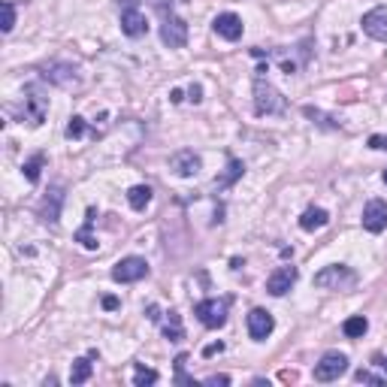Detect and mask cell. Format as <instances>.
<instances>
[{
  "label": "cell",
  "instance_id": "obj_28",
  "mask_svg": "<svg viewBox=\"0 0 387 387\" xmlns=\"http://www.w3.org/2000/svg\"><path fill=\"white\" fill-rule=\"evenodd\" d=\"M185 363H188V354H179V357H176V382L191 387V384H194V378H188V375H185Z\"/></svg>",
  "mask_w": 387,
  "mask_h": 387
},
{
  "label": "cell",
  "instance_id": "obj_14",
  "mask_svg": "<svg viewBox=\"0 0 387 387\" xmlns=\"http://www.w3.org/2000/svg\"><path fill=\"white\" fill-rule=\"evenodd\" d=\"M215 34L221 36V40H227V43H236L242 36V19L236 12H221L215 19Z\"/></svg>",
  "mask_w": 387,
  "mask_h": 387
},
{
  "label": "cell",
  "instance_id": "obj_19",
  "mask_svg": "<svg viewBox=\"0 0 387 387\" xmlns=\"http://www.w3.org/2000/svg\"><path fill=\"white\" fill-rule=\"evenodd\" d=\"M164 336L170 339V342H181V339H185V327H181V315L179 312H166Z\"/></svg>",
  "mask_w": 387,
  "mask_h": 387
},
{
  "label": "cell",
  "instance_id": "obj_20",
  "mask_svg": "<svg viewBox=\"0 0 387 387\" xmlns=\"http://www.w3.org/2000/svg\"><path fill=\"white\" fill-rule=\"evenodd\" d=\"M242 173H245V164H242V161H236V157H230V164H227V173H224L221 179H215V188H218V191H224V188H230L233 181H236V179L242 176Z\"/></svg>",
  "mask_w": 387,
  "mask_h": 387
},
{
  "label": "cell",
  "instance_id": "obj_1",
  "mask_svg": "<svg viewBox=\"0 0 387 387\" xmlns=\"http://www.w3.org/2000/svg\"><path fill=\"white\" fill-rule=\"evenodd\" d=\"M263 73L267 70H257V76H254V109H257V115H278V112H285V100L263 79Z\"/></svg>",
  "mask_w": 387,
  "mask_h": 387
},
{
  "label": "cell",
  "instance_id": "obj_30",
  "mask_svg": "<svg viewBox=\"0 0 387 387\" xmlns=\"http://www.w3.org/2000/svg\"><path fill=\"white\" fill-rule=\"evenodd\" d=\"M369 148H375V151H387V136H382V133L369 136Z\"/></svg>",
  "mask_w": 387,
  "mask_h": 387
},
{
  "label": "cell",
  "instance_id": "obj_26",
  "mask_svg": "<svg viewBox=\"0 0 387 387\" xmlns=\"http://www.w3.org/2000/svg\"><path fill=\"white\" fill-rule=\"evenodd\" d=\"M82 133H85V118L73 115V118H70V124H67V140H79Z\"/></svg>",
  "mask_w": 387,
  "mask_h": 387
},
{
  "label": "cell",
  "instance_id": "obj_16",
  "mask_svg": "<svg viewBox=\"0 0 387 387\" xmlns=\"http://www.w3.org/2000/svg\"><path fill=\"white\" fill-rule=\"evenodd\" d=\"M45 79H52V82H58V85H64V88H70V85H76V70L70 64H52V67H45Z\"/></svg>",
  "mask_w": 387,
  "mask_h": 387
},
{
  "label": "cell",
  "instance_id": "obj_36",
  "mask_svg": "<svg viewBox=\"0 0 387 387\" xmlns=\"http://www.w3.org/2000/svg\"><path fill=\"white\" fill-rule=\"evenodd\" d=\"M218 351H224V345H221V342H215V345H209V348H206V351H203V354H206V357H212V354H218Z\"/></svg>",
  "mask_w": 387,
  "mask_h": 387
},
{
  "label": "cell",
  "instance_id": "obj_2",
  "mask_svg": "<svg viewBox=\"0 0 387 387\" xmlns=\"http://www.w3.org/2000/svg\"><path fill=\"white\" fill-rule=\"evenodd\" d=\"M357 285V272L345 263H333V267H324L315 276V287H324V291H351Z\"/></svg>",
  "mask_w": 387,
  "mask_h": 387
},
{
  "label": "cell",
  "instance_id": "obj_3",
  "mask_svg": "<svg viewBox=\"0 0 387 387\" xmlns=\"http://www.w3.org/2000/svg\"><path fill=\"white\" fill-rule=\"evenodd\" d=\"M227 312H230V300H200L194 306V315L200 318V324L203 327H209V330H218V327H224L227 324Z\"/></svg>",
  "mask_w": 387,
  "mask_h": 387
},
{
  "label": "cell",
  "instance_id": "obj_18",
  "mask_svg": "<svg viewBox=\"0 0 387 387\" xmlns=\"http://www.w3.org/2000/svg\"><path fill=\"white\" fill-rule=\"evenodd\" d=\"M94 218H97V209L91 206L88 215H85V227L76 233V242H82V248H88V252H94V248H97V239H94V233H91V227H94Z\"/></svg>",
  "mask_w": 387,
  "mask_h": 387
},
{
  "label": "cell",
  "instance_id": "obj_38",
  "mask_svg": "<svg viewBox=\"0 0 387 387\" xmlns=\"http://www.w3.org/2000/svg\"><path fill=\"white\" fill-rule=\"evenodd\" d=\"M384 185H387V170H384Z\"/></svg>",
  "mask_w": 387,
  "mask_h": 387
},
{
  "label": "cell",
  "instance_id": "obj_35",
  "mask_svg": "<svg viewBox=\"0 0 387 387\" xmlns=\"http://www.w3.org/2000/svg\"><path fill=\"white\" fill-rule=\"evenodd\" d=\"M103 309H109V312L118 309V297H103Z\"/></svg>",
  "mask_w": 387,
  "mask_h": 387
},
{
  "label": "cell",
  "instance_id": "obj_22",
  "mask_svg": "<svg viewBox=\"0 0 387 387\" xmlns=\"http://www.w3.org/2000/svg\"><path fill=\"white\" fill-rule=\"evenodd\" d=\"M127 203H131L136 212H142L151 203V188L148 185H133L131 191H127Z\"/></svg>",
  "mask_w": 387,
  "mask_h": 387
},
{
  "label": "cell",
  "instance_id": "obj_4",
  "mask_svg": "<svg viewBox=\"0 0 387 387\" xmlns=\"http://www.w3.org/2000/svg\"><path fill=\"white\" fill-rule=\"evenodd\" d=\"M121 30L127 36H142L148 30L146 15L140 12V0H121Z\"/></svg>",
  "mask_w": 387,
  "mask_h": 387
},
{
  "label": "cell",
  "instance_id": "obj_6",
  "mask_svg": "<svg viewBox=\"0 0 387 387\" xmlns=\"http://www.w3.org/2000/svg\"><path fill=\"white\" fill-rule=\"evenodd\" d=\"M148 276V263L142 261V257H124V261L115 263V269H112V278H115L118 285H131V282H140V278Z\"/></svg>",
  "mask_w": 387,
  "mask_h": 387
},
{
  "label": "cell",
  "instance_id": "obj_21",
  "mask_svg": "<svg viewBox=\"0 0 387 387\" xmlns=\"http://www.w3.org/2000/svg\"><path fill=\"white\" fill-rule=\"evenodd\" d=\"M94 357V354H91ZM91 357H79V360H73V366H70V382L73 384H85L91 373H94V366H91Z\"/></svg>",
  "mask_w": 387,
  "mask_h": 387
},
{
  "label": "cell",
  "instance_id": "obj_23",
  "mask_svg": "<svg viewBox=\"0 0 387 387\" xmlns=\"http://www.w3.org/2000/svg\"><path fill=\"white\" fill-rule=\"evenodd\" d=\"M366 330H369V321L363 315H354V318H348V321L342 324V333L348 339H360Z\"/></svg>",
  "mask_w": 387,
  "mask_h": 387
},
{
  "label": "cell",
  "instance_id": "obj_37",
  "mask_svg": "<svg viewBox=\"0 0 387 387\" xmlns=\"http://www.w3.org/2000/svg\"><path fill=\"white\" fill-rule=\"evenodd\" d=\"M148 318H151V321H157V318H161V315H157V306H148Z\"/></svg>",
  "mask_w": 387,
  "mask_h": 387
},
{
  "label": "cell",
  "instance_id": "obj_17",
  "mask_svg": "<svg viewBox=\"0 0 387 387\" xmlns=\"http://www.w3.org/2000/svg\"><path fill=\"white\" fill-rule=\"evenodd\" d=\"M327 221H330V215L324 209H318V206H312V209H306L300 215V227L306 233H315V230H321V227H327Z\"/></svg>",
  "mask_w": 387,
  "mask_h": 387
},
{
  "label": "cell",
  "instance_id": "obj_9",
  "mask_svg": "<svg viewBox=\"0 0 387 387\" xmlns=\"http://www.w3.org/2000/svg\"><path fill=\"white\" fill-rule=\"evenodd\" d=\"M272 330H276V318H272L267 309H252V315H248V336H252L254 342H263Z\"/></svg>",
  "mask_w": 387,
  "mask_h": 387
},
{
  "label": "cell",
  "instance_id": "obj_5",
  "mask_svg": "<svg viewBox=\"0 0 387 387\" xmlns=\"http://www.w3.org/2000/svg\"><path fill=\"white\" fill-rule=\"evenodd\" d=\"M348 369V357L339 351H327L321 360L315 363V382H336Z\"/></svg>",
  "mask_w": 387,
  "mask_h": 387
},
{
  "label": "cell",
  "instance_id": "obj_10",
  "mask_svg": "<svg viewBox=\"0 0 387 387\" xmlns=\"http://www.w3.org/2000/svg\"><path fill=\"white\" fill-rule=\"evenodd\" d=\"M170 166H173V173H176V176L191 179V176H197V173H200L203 161H200V155H194L191 148H181V151H176V155L170 157Z\"/></svg>",
  "mask_w": 387,
  "mask_h": 387
},
{
  "label": "cell",
  "instance_id": "obj_31",
  "mask_svg": "<svg viewBox=\"0 0 387 387\" xmlns=\"http://www.w3.org/2000/svg\"><path fill=\"white\" fill-rule=\"evenodd\" d=\"M151 6H155L161 15H166V10L173 12V0H151Z\"/></svg>",
  "mask_w": 387,
  "mask_h": 387
},
{
  "label": "cell",
  "instance_id": "obj_15",
  "mask_svg": "<svg viewBox=\"0 0 387 387\" xmlns=\"http://www.w3.org/2000/svg\"><path fill=\"white\" fill-rule=\"evenodd\" d=\"M60 203H64V191H60V188H52L49 197H45L43 206H40V218H43V221H49V224H55V221H58V215H60Z\"/></svg>",
  "mask_w": 387,
  "mask_h": 387
},
{
  "label": "cell",
  "instance_id": "obj_13",
  "mask_svg": "<svg viewBox=\"0 0 387 387\" xmlns=\"http://www.w3.org/2000/svg\"><path fill=\"white\" fill-rule=\"evenodd\" d=\"M363 227L369 233H382L387 230V203L384 200H369L363 209Z\"/></svg>",
  "mask_w": 387,
  "mask_h": 387
},
{
  "label": "cell",
  "instance_id": "obj_29",
  "mask_svg": "<svg viewBox=\"0 0 387 387\" xmlns=\"http://www.w3.org/2000/svg\"><path fill=\"white\" fill-rule=\"evenodd\" d=\"M354 382H360V384H382L384 378L375 375V373H369V369H360V373L354 375Z\"/></svg>",
  "mask_w": 387,
  "mask_h": 387
},
{
  "label": "cell",
  "instance_id": "obj_12",
  "mask_svg": "<svg viewBox=\"0 0 387 387\" xmlns=\"http://www.w3.org/2000/svg\"><path fill=\"white\" fill-rule=\"evenodd\" d=\"M297 276H300L297 267H278L267 278V291L272 294V297H285V294L294 287V282H297Z\"/></svg>",
  "mask_w": 387,
  "mask_h": 387
},
{
  "label": "cell",
  "instance_id": "obj_8",
  "mask_svg": "<svg viewBox=\"0 0 387 387\" xmlns=\"http://www.w3.org/2000/svg\"><path fill=\"white\" fill-rule=\"evenodd\" d=\"M45 97H40V91L36 88H25V115H21V124H27L30 127H40L43 124V118H45Z\"/></svg>",
  "mask_w": 387,
  "mask_h": 387
},
{
  "label": "cell",
  "instance_id": "obj_33",
  "mask_svg": "<svg viewBox=\"0 0 387 387\" xmlns=\"http://www.w3.org/2000/svg\"><path fill=\"white\" fill-rule=\"evenodd\" d=\"M206 384H230V378H227V375H209Z\"/></svg>",
  "mask_w": 387,
  "mask_h": 387
},
{
  "label": "cell",
  "instance_id": "obj_25",
  "mask_svg": "<svg viewBox=\"0 0 387 387\" xmlns=\"http://www.w3.org/2000/svg\"><path fill=\"white\" fill-rule=\"evenodd\" d=\"M155 382H157V373H155V369L136 366V373H133V384H136V387H146V384H155Z\"/></svg>",
  "mask_w": 387,
  "mask_h": 387
},
{
  "label": "cell",
  "instance_id": "obj_11",
  "mask_svg": "<svg viewBox=\"0 0 387 387\" xmlns=\"http://www.w3.org/2000/svg\"><path fill=\"white\" fill-rule=\"evenodd\" d=\"M363 30L378 43H387V6H375L363 15Z\"/></svg>",
  "mask_w": 387,
  "mask_h": 387
},
{
  "label": "cell",
  "instance_id": "obj_7",
  "mask_svg": "<svg viewBox=\"0 0 387 387\" xmlns=\"http://www.w3.org/2000/svg\"><path fill=\"white\" fill-rule=\"evenodd\" d=\"M161 40L164 45H170V49H181V45L188 43V21L179 19V15H164V25H161Z\"/></svg>",
  "mask_w": 387,
  "mask_h": 387
},
{
  "label": "cell",
  "instance_id": "obj_24",
  "mask_svg": "<svg viewBox=\"0 0 387 387\" xmlns=\"http://www.w3.org/2000/svg\"><path fill=\"white\" fill-rule=\"evenodd\" d=\"M43 161H45L43 155H34L30 161H25V166H21V170H25V179H27V181H36V179H40V166H43Z\"/></svg>",
  "mask_w": 387,
  "mask_h": 387
},
{
  "label": "cell",
  "instance_id": "obj_34",
  "mask_svg": "<svg viewBox=\"0 0 387 387\" xmlns=\"http://www.w3.org/2000/svg\"><path fill=\"white\" fill-rule=\"evenodd\" d=\"M373 363H375L378 369H382V373H387V357H384V354H375V357H373Z\"/></svg>",
  "mask_w": 387,
  "mask_h": 387
},
{
  "label": "cell",
  "instance_id": "obj_32",
  "mask_svg": "<svg viewBox=\"0 0 387 387\" xmlns=\"http://www.w3.org/2000/svg\"><path fill=\"white\" fill-rule=\"evenodd\" d=\"M188 94H191V100H194V103H200V100H203V88H200V85H191V91H188Z\"/></svg>",
  "mask_w": 387,
  "mask_h": 387
},
{
  "label": "cell",
  "instance_id": "obj_27",
  "mask_svg": "<svg viewBox=\"0 0 387 387\" xmlns=\"http://www.w3.org/2000/svg\"><path fill=\"white\" fill-rule=\"evenodd\" d=\"M3 34H10V30L15 27V6H12V0H3Z\"/></svg>",
  "mask_w": 387,
  "mask_h": 387
}]
</instances>
